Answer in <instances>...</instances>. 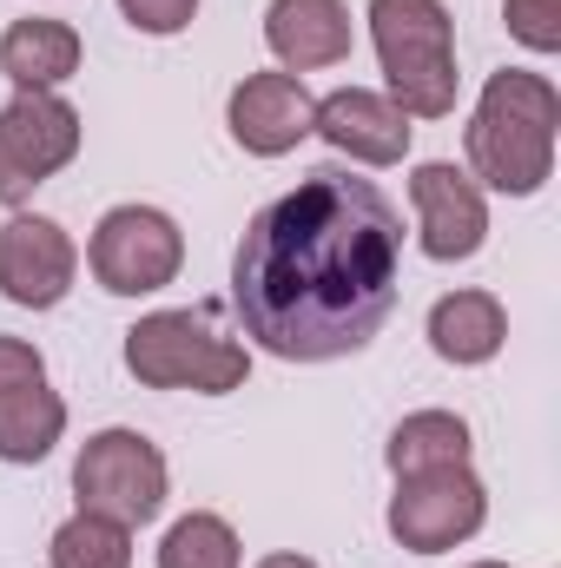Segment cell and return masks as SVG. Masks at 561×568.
<instances>
[{
	"mask_svg": "<svg viewBox=\"0 0 561 568\" xmlns=\"http://www.w3.org/2000/svg\"><path fill=\"white\" fill-rule=\"evenodd\" d=\"M404 284V219L350 172H310L272 199L232 258V304L245 337L284 364H330L364 351Z\"/></svg>",
	"mask_w": 561,
	"mask_h": 568,
	"instance_id": "obj_1",
	"label": "cell"
},
{
	"mask_svg": "<svg viewBox=\"0 0 561 568\" xmlns=\"http://www.w3.org/2000/svg\"><path fill=\"white\" fill-rule=\"evenodd\" d=\"M555 133L561 93L549 73H529V67L489 73V87L469 113V179L482 192L536 199L555 172Z\"/></svg>",
	"mask_w": 561,
	"mask_h": 568,
	"instance_id": "obj_2",
	"label": "cell"
},
{
	"mask_svg": "<svg viewBox=\"0 0 561 568\" xmlns=\"http://www.w3.org/2000/svg\"><path fill=\"white\" fill-rule=\"evenodd\" d=\"M370 47L410 120L456 113V20L442 0H370Z\"/></svg>",
	"mask_w": 561,
	"mask_h": 568,
	"instance_id": "obj_3",
	"label": "cell"
},
{
	"mask_svg": "<svg viewBox=\"0 0 561 568\" xmlns=\"http://www.w3.org/2000/svg\"><path fill=\"white\" fill-rule=\"evenodd\" d=\"M126 371L145 390H198L232 397L252 377V357L238 337H225L205 311H152L126 331Z\"/></svg>",
	"mask_w": 561,
	"mask_h": 568,
	"instance_id": "obj_4",
	"label": "cell"
},
{
	"mask_svg": "<svg viewBox=\"0 0 561 568\" xmlns=\"http://www.w3.org/2000/svg\"><path fill=\"white\" fill-rule=\"evenodd\" d=\"M165 489H172V469H165V449L140 436V429H100L80 443L73 456V496L80 509L93 516H113L126 529H145L159 509H165Z\"/></svg>",
	"mask_w": 561,
	"mask_h": 568,
	"instance_id": "obj_5",
	"label": "cell"
},
{
	"mask_svg": "<svg viewBox=\"0 0 561 568\" xmlns=\"http://www.w3.org/2000/svg\"><path fill=\"white\" fill-rule=\"evenodd\" d=\"M86 265H93L100 291H113V297H152L178 278L185 232L159 205H113L86 239Z\"/></svg>",
	"mask_w": 561,
	"mask_h": 568,
	"instance_id": "obj_6",
	"label": "cell"
},
{
	"mask_svg": "<svg viewBox=\"0 0 561 568\" xmlns=\"http://www.w3.org/2000/svg\"><path fill=\"white\" fill-rule=\"evenodd\" d=\"M390 536L397 549L410 556H442L456 542H469L482 523H489V489L469 463H449V469H417V476H397V496H390Z\"/></svg>",
	"mask_w": 561,
	"mask_h": 568,
	"instance_id": "obj_7",
	"label": "cell"
},
{
	"mask_svg": "<svg viewBox=\"0 0 561 568\" xmlns=\"http://www.w3.org/2000/svg\"><path fill=\"white\" fill-rule=\"evenodd\" d=\"M80 113L60 93H13L0 106V205H27L53 172L80 159Z\"/></svg>",
	"mask_w": 561,
	"mask_h": 568,
	"instance_id": "obj_8",
	"label": "cell"
},
{
	"mask_svg": "<svg viewBox=\"0 0 561 568\" xmlns=\"http://www.w3.org/2000/svg\"><path fill=\"white\" fill-rule=\"evenodd\" d=\"M410 205H417L422 252L436 265H462V258L482 252V239H489V192L462 165H449V159L417 165L410 172Z\"/></svg>",
	"mask_w": 561,
	"mask_h": 568,
	"instance_id": "obj_9",
	"label": "cell"
},
{
	"mask_svg": "<svg viewBox=\"0 0 561 568\" xmlns=\"http://www.w3.org/2000/svg\"><path fill=\"white\" fill-rule=\"evenodd\" d=\"M80 278V245L67 239L60 219L13 212L0 225V297L20 311H53Z\"/></svg>",
	"mask_w": 561,
	"mask_h": 568,
	"instance_id": "obj_10",
	"label": "cell"
},
{
	"mask_svg": "<svg viewBox=\"0 0 561 568\" xmlns=\"http://www.w3.org/2000/svg\"><path fill=\"white\" fill-rule=\"evenodd\" d=\"M310 120H317V100L297 73H245L225 100V126L232 140L245 145L252 159H284L310 140Z\"/></svg>",
	"mask_w": 561,
	"mask_h": 568,
	"instance_id": "obj_11",
	"label": "cell"
},
{
	"mask_svg": "<svg viewBox=\"0 0 561 568\" xmlns=\"http://www.w3.org/2000/svg\"><path fill=\"white\" fill-rule=\"evenodd\" d=\"M310 133L324 145H337L344 159H357V165H397V159L410 152V133H417V126H410V113H404L390 93L337 87V93L317 100Z\"/></svg>",
	"mask_w": 561,
	"mask_h": 568,
	"instance_id": "obj_12",
	"label": "cell"
},
{
	"mask_svg": "<svg viewBox=\"0 0 561 568\" xmlns=\"http://www.w3.org/2000/svg\"><path fill=\"white\" fill-rule=\"evenodd\" d=\"M350 7L344 0H272L265 13V47L278 53L284 73H317L350 60Z\"/></svg>",
	"mask_w": 561,
	"mask_h": 568,
	"instance_id": "obj_13",
	"label": "cell"
},
{
	"mask_svg": "<svg viewBox=\"0 0 561 568\" xmlns=\"http://www.w3.org/2000/svg\"><path fill=\"white\" fill-rule=\"evenodd\" d=\"M80 60H86L80 33L67 20H47V13L13 20L0 33V73L13 80V93H60L80 73Z\"/></svg>",
	"mask_w": 561,
	"mask_h": 568,
	"instance_id": "obj_14",
	"label": "cell"
},
{
	"mask_svg": "<svg viewBox=\"0 0 561 568\" xmlns=\"http://www.w3.org/2000/svg\"><path fill=\"white\" fill-rule=\"evenodd\" d=\"M509 344V311L496 291H449L429 304V351L442 364H489Z\"/></svg>",
	"mask_w": 561,
	"mask_h": 568,
	"instance_id": "obj_15",
	"label": "cell"
},
{
	"mask_svg": "<svg viewBox=\"0 0 561 568\" xmlns=\"http://www.w3.org/2000/svg\"><path fill=\"white\" fill-rule=\"evenodd\" d=\"M60 436H67V404L60 390H47V377L0 390V463H40L53 456Z\"/></svg>",
	"mask_w": 561,
	"mask_h": 568,
	"instance_id": "obj_16",
	"label": "cell"
},
{
	"mask_svg": "<svg viewBox=\"0 0 561 568\" xmlns=\"http://www.w3.org/2000/svg\"><path fill=\"white\" fill-rule=\"evenodd\" d=\"M469 424L456 417V410H417V417H404V424L390 429V449H384V463H390V476H417V469H449V463H469Z\"/></svg>",
	"mask_w": 561,
	"mask_h": 568,
	"instance_id": "obj_17",
	"label": "cell"
},
{
	"mask_svg": "<svg viewBox=\"0 0 561 568\" xmlns=\"http://www.w3.org/2000/svg\"><path fill=\"white\" fill-rule=\"evenodd\" d=\"M47 562H53V568H133V529H126V523H113V516L73 509V516L53 529Z\"/></svg>",
	"mask_w": 561,
	"mask_h": 568,
	"instance_id": "obj_18",
	"label": "cell"
},
{
	"mask_svg": "<svg viewBox=\"0 0 561 568\" xmlns=\"http://www.w3.org/2000/svg\"><path fill=\"white\" fill-rule=\"evenodd\" d=\"M159 568H245V549H238V529L212 509H192L165 529L159 542Z\"/></svg>",
	"mask_w": 561,
	"mask_h": 568,
	"instance_id": "obj_19",
	"label": "cell"
},
{
	"mask_svg": "<svg viewBox=\"0 0 561 568\" xmlns=\"http://www.w3.org/2000/svg\"><path fill=\"white\" fill-rule=\"evenodd\" d=\"M502 20L529 53H561V0H502Z\"/></svg>",
	"mask_w": 561,
	"mask_h": 568,
	"instance_id": "obj_20",
	"label": "cell"
},
{
	"mask_svg": "<svg viewBox=\"0 0 561 568\" xmlns=\"http://www.w3.org/2000/svg\"><path fill=\"white\" fill-rule=\"evenodd\" d=\"M120 13H126V27H133V33L172 40V33H185V27H192L198 0H120Z\"/></svg>",
	"mask_w": 561,
	"mask_h": 568,
	"instance_id": "obj_21",
	"label": "cell"
},
{
	"mask_svg": "<svg viewBox=\"0 0 561 568\" xmlns=\"http://www.w3.org/2000/svg\"><path fill=\"white\" fill-rule=\"evenodd\" d=\"M47 377V357L27 344V337H0V390H13V384H40Z\"/></svg>",
	"mask_w": 561,
	"mask_h": 568,
	"instance_id": "obj_22",
	"label": "cell"
},
{
	"mask_svg": "<svg viewBox=\"0 0 561 568\" xmlns=\"http://www.w3.org/2000/svg\"><path fill=\"white\" fill-rule=\"evenodd\" d=\"M258 568H317V562H310V556H290V549H278V556H265Z\"/></svg>",
	"mask_w": 561,
	"mask_h": 568,
	"instance_id": "obj_23",
	"label": "cell"
},
{
	"mask_svg": "<svg viewBox=\"0 0 561 568\" xmlns=\"http://www.w3.org/2000/svg\"><path fill=\"white\" fill-rule=\"evenodd\" d=\"M469 568H509V562H469Z\"/></svg>",
	"mask_w": 561,
	"mask_h": 568,
	"instance_id": "obj_24",
	"label": "cell"
}]
</instances>
